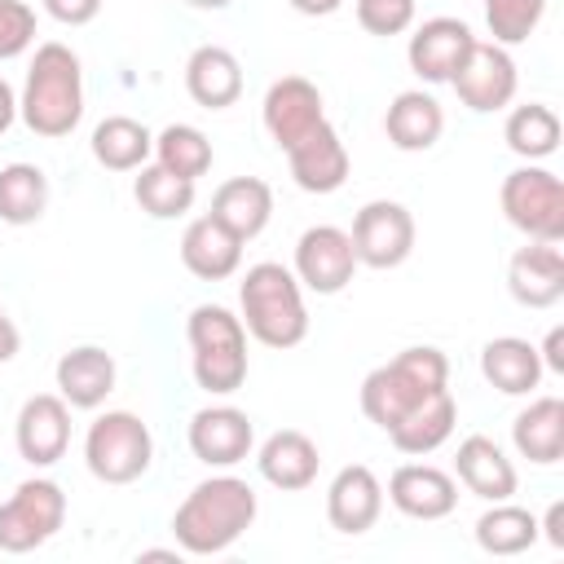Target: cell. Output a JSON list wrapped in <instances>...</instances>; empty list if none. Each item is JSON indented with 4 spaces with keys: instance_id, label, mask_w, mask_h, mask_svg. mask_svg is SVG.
Here are the masks:
<instances>
[{
    "instance_id": "obj_7",
    "label": "cell",
    "mask_w": 564,
    "mask_h": 564,
    "mask_svg": "<svg viewBox=\"0 0 564 564\" xmlns=\"http://www.w3.org/2000/svg\"><path fill=\"white\" fill-rule=\"evenodd\" d=\"M66 520V494L48 476H31L13 489V498L0 502V551L26 555L44 546Z\"/></svg>"
},
{
    "instance_id": "obj_38",
    "label": "cell",
    "mask_w": 564,
    "mask_h": 564,
    "mask_svg": "<svg viewBox=\"0 0 564 564\" xmlns=\"http://www.w3.org/2000/svg\"><path fill=\"white\" fill-rule=\"evenodd\" d=\"M357 22L370 35H401L414 22V0H357Z\"/></svg>"
},
{
    "instance_id": "obj_37",
    "label": "cell",
    "mask_w": 564,
    "mask_h": 564,
    "mask_svg": "<svg viewBox=\"0 0 564 564\" xmlns=\"http://www.w3.org/2000/svg\"><path fill=\"white\" fill-rule=\"evenodd\" d=\"M35 40V9L26 0H0V62L26 53Z\"/></svg>"
},
{
    "instance_id": "obj_13",
    "label": "cell",
    "mask_w": 564,
    "mask_h": 564,
    "mask_svg": "<svg viewBox=\"0 0 564 564\" xmlns=\"http://www.w3.org/2000/svg\"><path fill=\"white\" fill-rule=\"evenodd\" d=\"M13 441L31 467H53L70 445V405L57 392L26 397L13 423Z\"/></svg>"
},
{
    "instance_id": "obj_45",
    "label": "cell",
    "mask_w": 564,
    "mask_h": 564,
    "mask_svg": "<svg viewBox=\"0 0 564 564\" xmlns=\"http://www.w3.org/2000/svg\"><path fill=\"white\" fill-rule=\"evenodd\" d=\"M189 9H229L234 0H185Z\"/></svg>"
},
{
    "instance_id": "obj_26",
    "label": "cell",
    "mask_w": 564,
    "mask_h": 564,
    "mask_svg": "<svg viewBox=\"0 0 564 564\" xmlns=\"http://www.w3.org/2000/svg\"><path fill=\"white\" fill-rule=\"evenodd\" d=\"M317 463H322L317 445H313L304 432H295V427L273 432V436L260 445V454H256L260 476H264L273 489H282V494L308 489V485L317 480Z\"/></svg>"
},
{
    "instance_id": "obj_18",
    "label": "cell",
    "mask_w": 564,
    "mask_h": 564,
    "mask_svg": "<svg viewBox=\"0 0 564 564\" xmlns=\"http://www.w3.org/2000/svg\"><path fill=\"white\" fill-rule=\"evenodd\" d=\"M286 163H291V181L304 189V194H335L344 181H348V145L339 141V132L330 123H317L304 141H295L286 150Z\"/></svg>"
},
{
    "instance_id": "obj_24",
    "label": "cell",
    "mask_w": 564,
    "mask_h": 564,
    "mask_svg": "<svg viewBox=\"0 0 564 564\" xmlns=\"http://www.w3.org/2000/svg\"><path fill=\"white\" fill-rule=\"evenodd\" d=\"M383 132H388V141H392L397 150L423 154V150H432V145L441 141V132H445V110H441V101H436L432 93L405 88V93L392 97V106H388V115H383Z\"/></svg>"
},
{
    "instance_id": "obj_35",
    "label": "cell",
    "mask_w": 564,
    "mask_h": 564,
    "mask_svg": "<svg viewBox=\"0 0 564 564\" xmlns=\"http://www.w3.org/2000/svg\"><path fill=\"white\" fill-rule=\"evenodd\" d=\"M154 163H163L167 172H176L185 181H198L212 167V141L194 123H167L154 137Z\"/></svg>"
},
{
    "instance_id": "obj_33",
    "label": "cell",
    "mask_w": 564,
    "mask_h": 564,
    "mask_svg": "<svg viewBox=\"0 0 564 564\" xmlns=\"http://www.w3.org/2000/svg\"><path fill=\"white\" fill-rule=\"evenodd\" d=\"M48 207V176L35 163L0 167V220L4 225H35Z\"/></svg>"
},
{
    "instance_id": "obj_23",
    "label": "cell",
    "mask_w": 564,
    "mask_h": 564,
    "mask_svg": "<svg viewBox=\"0 0 564 564\" xmlns=\"http://www.w3.org/2000/svg\"><path fill=\"white\" fill-rule=\"evenodd\" d=\"M185 93L203 110H225L242 97V62L225 44H198L185 62Z\"/></svg>"
},
{
    "instance_id": "obj_20",
    "label": "cell",
    "mask_w": 564,
    "mask_h": 564,
    "mask_svg": "<svg viewBox=\"0 0 564 564\" xmlns=\"http://www.w3.org/2000/svg\"><path fill=\"white\" fill-rule=\"evenodd\" d=\"M57 397L70 410H97L115 392V357L97 344H79L57 361Z\"/></svg>"
},
{
    "instance_id": "obj_8",
    "label": "cell",
    "mask_w": 564,
    "mask_h": 564,
    "mask_svg": "<svg viewBox=\"0 0 564 564\" xmlns=\"http://www.w3.org/2000/svg\"><path fill=\"white\" fill-rule=\"evenodd\" d=\"M502 216L524 234V238H546V242H564V185L555 172L546 167H516L502 176Z\"/></svg>"
},
{
    "instance_id": "obj_40",
    "label": "cell",
    "mask_w": 564,
    "mask_h": 564,
    "mask_svg": "<svg viewBox=\"0 0 564 564\" xmlns=\"http://www.w3.org/2000/svg\"><path fill=\"white\" fill-rule=\"evenodd\" d=\"M538 357H542V370L564 375V326H551L546 330V344L538 348Z\"/></svg>"
},
{
    "instance_id": "obj_19",
    "label": "cell",
    "mask_w": 564,
    "mask_h": 564,
    "mask_svg": "<svg viewBox=\"0 0 564 564\" xmlns=\"http://www.w3.org/2000/svg\"><path fill=\"white\" fill-rule=\"evenodd\" d=\"M379 511H383V485H379V476L366 463L339 467L335 480H330V489H326V520H330V529L357 538V533L375 529Z\"/></svg>"
},
{
    "instance_id": "obj_6",
    "label": "cell",
    "mask_w": 564,
    "mask_h": 564,
    "mask_svg": "<svg viewBox=\"0 0 564 564\" xmlns=\"http://www.w3.org/2000/svg\"><path fill=\"white\" fill-rule=\"evenodd\" d=\"M84 463L101 485H132L154 463V436L132 410H106L88 423Z\"/></svg>"
},
{
    "instance_id": "obj_9",
    "label": "cell",
    "mask_w": 564,
    "mask_h": 564,
    "mask_svg": "<svg viewBox=\"0 0 564 564\" xmlns=\"http://www.w3.org/2000/svg\"><path fill=\"white\" fill-rule=\"evenodd\" d=\"M352 251H357V264H370V269H397L410 260L414 251V216L405 203H392V198H370L357 216H352Z\"/></svg>"
},
{
    "instance_id": "obj_29",
    "label": "cell",
    "mask_w": 564,
    "mask_h": 564,
    "mask_svg": "<svg viewBox=\"0 0 564 564\" xmlns=\"http://www.w3.org/2000/svg\"><path fill=\"white\" fill-rule=\"evenodd\" d=\"M511 441L520 449V458L551 467L564 458V401L560 397H538L529 401V410L516 414L511 423Z\"/></svg>"
},
{
    "instance_id": "obj_17",
    "label": "cell",
    "mask_w": 564,
    "mask_h": 564,
    "mask_svg": "<svg viewBox=\"0 0 564 564\" xmlns=\"http://www.w3.org/2000/svg\"><path fill=\"white\" fill-rule=\"evenodd\" d=\"M388 502L410 520H445L458 507V480L432 463H401L388 476Z\"/></svg>"
},
{
    "instance_id": "obj_21",
    "label": "cell",
    "mask_w": 564,
    "mask_h": 564,
    "mask_svg": "<svg viewBox=\"0 0 564 564\" xmlns=\"http://www.w3.org/2000/svg\"><path fill=\"white\" fill-rule=\"evenodd\" d=\"M181 264L203 282H225L242 264V238H234L220 220L198 216L181 234Z\"/></svg>"
},
{
    "instance_id": "obj_41",
    "label": "cell",
    "mask_w": 564,
    "mask_h": 564,
    "mask_svg": "<svg viewBox=\"0 0 564 564\" xmlns=\"http://www.w3.org/2000/svg\"><path fill=\"white\" fill-rule=\"evenodd\" d=\"M538 529L546 533V542H551L555 551H564V502H551V507H546V520H538Z\"/></svg>"
},
{
    "instance_id": "obj_39",
    "label": "cell",
    "mask_w": 564,
    "mask_h": 564,
    "mask_svg": "<svg viewBox=\"0 0 564 564\" xmlns=\"http://www.w3.org/2000/svg\"><path fill=\"white\" fill-rule=\"evenodd\" d=\"M48 18H57L62 26H84L101 13V0H40Z\"/></svg>"
},
{
    "instance_id": "obj_3",
    "label": "cell",
    "mask_w": 564,
    "mask_h": 564,
    "mask_svg": "<svg viewBox=\"0 0 564 564\" xmlns=\"http://www.w3.org/2000/svg\"><path fill=\"white\" fill-rule=\"evenodd\" d=\"M449 383V361L441 348L432 344H414V348H401L392 361L375 366L366 379H361V414L375 423V427H392L401 423L423 397L441 392Z\"/></svg>"
},
{
    "instance_id": "obj_43",
    "label": "cell",
    "mask_w": 564,
    "mask_h": 564,
    "mask_svg": "<svg viewBox=\"0 0 564 564\" xmlns=\"http://www.w3.org/2000/svg\"><path fill=\"white\" fill-rule=\"evenodd\" d=\"M13 119H18V93H13L9 79L0 75V137L13 128Z\"/></svg>"
},
{
    "instance_id": "obj_30",
    "label": "cell",
    "mask_w": 564,
    "mask_h": 564,
    "mask_svg": "<svg viewBox=\"0 0 564 564\" xmlns=\"http://www.w3.org/2000/svg\"><path fill=\"white\" fill-rule=\"evenodd\" d=\"M154 154V132L128 115H110L93 128V159L110 172H137Z\"/></svg>"
},
{
    "instance_id": "obj_14",
    "label": "cell",
    "mask_w": 564,
    "mask_h": 564,
    "mask_svg": "<svg viewBox=\"0 0 564 564\" xmlns=\"http://www.w3.org/2000/svg\"><path fill=\"white\" fill-rule=\"evenodd\" d=\"M471 44H476V35H471V26H467L463 18H427V22L410 35L405 57H410V70H414L419 79H427V84H449Z\"/></svg>"
},
{
    "instance_id": "obj_2",
    "label": "cell",
    "mask_w": 564,
    "mask_h": 564,
    "mask_svg": "<svg viewBox=\"0 0 564 564\" xmlns=\"http://www.w3.org/2000/svg\"><path fill=\"white\" fill-rule=\"evenodd\" d=\"M18 115L35 137H48V141L75 132V123L84 119V70L66 44L48 40L35 48L22 97H18Z\"/></svg>"
},
{
    "instance_id": "obj_27",
    "label": "cell",
    "mask_w": 564,
    "mask_h": 564,
    "mask_svg": "<svg viewBox=\"0 0 564 564\" xmlns=\"http://www.w3.org/2000/svg\"><path fill=\"white\" fill-rule=\"evenodd\" d=\"M480 375L502 392V397H529L542 383V357L529 339L520 335H498L480 348Z\"/></svg>"
},
{
    "instance_id": "obj_4",
    "label": "cell",
    "mask_w": 564,
    "mask_h": 564,
    "mask_svg": "<svg viewBox=\"0 0 564 564\" xmlns=\"http://www.w3.org/2000/svg\"><path fill=\"white\" fill-rule=\"evenodd\" d=\"M238 304H242L247 335H256L264 348H295L308 335L304 286L278 260H260L247 269L242 286H238Z\"/></svg>"
},
{
    "instance_id": "obj_12",
    "label": "cell",
    "mask_w": 564,
    "mask_h": 564,
    "mask_svg": "<svg viewBox=\"0 0 564 564\" xmlns=\"http://www.w3.org/2000/svg\"><path fill=\"white\" fill-rule=\"evenodd\" d=\"M260 119H264V132L273 137V145H278V150H291V145L304 141L317 123H326L317 84H308L304 75H282V79H273L269 93H264V101H260Z\"/></svg>"
},
{
    "instance_id": "obj_25",
    "label": "cell",
    "mask_w": 564,
    "mask_h": 564,
    "mask_svg": "<svg viewBox=\"0 0 564 564\" xmlns=\"http://www.w3.org/2000/svg\"><path fill=\"white\" fill-rule=\"evenodd\" d=\"M212 220H220L234 238L251 242L256 234H264L269 216H273V189L260 176H229L216 194H212Z\"/></svg>"
},
{
    "instance_id": "obj_5",
    "label": "cell",
    "mask_w": 564,
    "mask_h": 564,
    "mask_svg": "<svg viewBox=\"0 0 564 564\" xmlns=\"http://www.w3.org/2000/svg\"><path fill=\"white\" fill-rule=\"evenodd\" d=\"M194 379L212 397H229L247 383V326L220 304H198L185 322Z\"/></svg>"
},
{
    "instance_id": "obj_22",
    "label": "cell",
    "mask_w": 564,
    "mask_h": 564,
    "mask_svg": "<svg viewBox=\"0 0 564 564\" xmlns=\"http://www.w3.org/2000/svg\"><path fill=\"white\" fill-rule=\"evenodd\" d=\"M454 476L463 480L467 494H476V498H485V502H507V498L516 494V485H520L511 458L502 454V445L489 441V436H480V432L458 445V454H454Z\"/></svg>"
},
{
    "instance_id": "obj_11",
    "label": "cell",
    "mask_w": 564,
    "mask_h": 564,
    "mask_svg": "<svg viewBox=\"0 0 564 564\" xmlns=\"http://www.w3.org/2000/svg\"><path fill=\"white\" fill-rule=\"evenodd\" d=\"M291 273L313 295H339L357 273V251H352L348 229H339V225L304 229L300 242H295V269Z\"/></svg>"
},
{
    "instance_id": "obj_15",
    "label": "cell",
    "mask_w": 564,
    "mask_h": 564,
    "mask_svg": "<svg viewBox=\"0 0 564 564\" xmlns=\"http://www.w3.org/2000/svg\"><path fill=\"white\" fill-rule=\"evenodd\" d=\"M507 291L524 308H551L564 295V247L546 238H529L507 264Z\"/></svg>"
},
{
    "instance_id": "obj_28",
    "label": "cell",
    "mask_w": 564,
    "mask_h": 564,
    "mask_svg": "<svg viewBox=\"0 0 564 564\" xmlns=\"http://www.w3.org/2000/svg\"><path fill=\"white\" fill-rule=\"evenodd\" d=\"M454 423H458V405H454L449 388H441V392L423 397L401 423H392V427H388V441H392L401 454L423 458V454L441 449V445L454 436Z\"/></svg>"
},
{
    "instance_id": "obj_10",
    "label": "cell",
    "mask_w": 564,
    "mask_h": 564,
    "mask_svg": "<svg viewBox=\"0 0 564 564\" xmlns=\"http://www.w3.org/2000/svg\"><path fill=\"white\" fill-rule=\"evenodd\" d=\"M449 84H454V93H458V101H463L467 110L494 115V110L511 106L520 75H516V62H511L507 44H485V40H476Z\"/></svg>"
},
{
    "instance_id": "obj_31",
    "label": "cell",
    "mask_w": 564,
    "mask_h": 564,
    "mask_svg": "<svg viewBox=\"0 0 564 564\" xmlns=\"http://www.w3.org/2000/svg\"><path fill=\"white\" fill-rule=\"evenodd\" d=\"M538 538H542L538 516L524 511V507H516V502H494V507L476 520V542H480V551H489V555H520V551H529Z\"/></svg>"
},
{
    "instance_id": "obj_1",
    "label": "cell",
    "mask_w": 564,
    "mask_h": 564,
    "mask_svg": "<svg viewBox=\"0 0 564 564\" xmlns=\"http://www.w3.org/2000/svg\"><path fill=\"white\" fill-rule=\"evenodd\" d=\"M260 502L256 489L238 476H207L198 480L172 516V538L185 555H220L229 551L256 520Z\"/></svg>"
},
{
    "instance_id": "obj_36",
    "label": "cell",
    "mask_w": 564,
    "mask_h": 564,
    "mask_svg": "<svg viewBox=\"0 0 564 564\" xmlns=\"http://www.w3.org/2000/svg\"><path fill=\"white\" fill-rule=\"evenodd\" d=\"M546 13V0H485V22L494 44H524Z\"/></svg>"
},
{
    "instance_id": "obj_42",
    "label": "cell",
    "mask_w": 564,
    "mask_h": 564,
    "mask_svg": "<svg viewBox=\"0 0 564 564\" xmlns=\"http://www.w3.org/2000/svg\"><path fill=\"white\" fill-rule=\"evenodd\" d=\"M18 348H22V335H18V326L9 322V313H4V304H0V366L13 361Z\"/></svg>"
},
{
    "instance_id": "obj_34",
    "label": "cell",
    "mask_w": 564,
    "mask_h": 564,
    "mask_svg": "<svg viewBox=\"0 0 564 564\" xmlns=\"http://www.w3.org/2000/svg\"><path fill=\"white\" fill-rule=\"evenodd\" d=\"M507 145L520 154V159H551L560 150V115L542 101H529V106H516L507 115V128H502Z\"/></svg>"
},
{
    "instance_id": "obj_32",
    "label": "cell",
    "mask_w": 564,
    "mask_h": 564,
    "mask_svg": "<svg viewBox=\"0 0 564 564\" xmlns=\"http://www.w3.org/2000/svg\"><path fill=\"white\" fill-rule=\"evenodd\" d=\"M132 198L141 203L145 216L154 220H176L194 207V181L167 172L163 163H141L137 167V181H132Z\"/></svg>"
},
{
    "instance_id": "obj_16",
    "label": "cell",
    "mask_w": 564,
    "mask_h": 564,
    "mask_svg": "<svg viewBox=\"0 0 564 564\" xmlns=\"http://www.w3.org/2000/svg\"><path fill=\"white\" fill-rule=\"evenodd\" d=\"M256 427L238 405H207L189 419V449L207 467H234L251 454Z\"/></svg>"
},
{
    "instance_id": "obj_44",
    "label": "cell",
    "mask_w": 564,
    "mask_h": 564,
    "mask_svg": "<svg viewBox=\"0 0 564 564\" xmlns=\"http://www.w3.org/2000/svg\"><path fill=\"white\" fill-rule=\"evenodd\" d=\"M344 0H291V9L295 13H304V18H326V13H335Z\"/></svg>"
}]
</instances>
